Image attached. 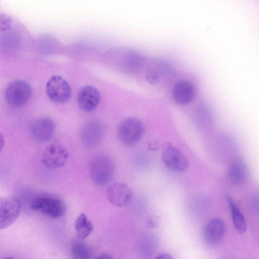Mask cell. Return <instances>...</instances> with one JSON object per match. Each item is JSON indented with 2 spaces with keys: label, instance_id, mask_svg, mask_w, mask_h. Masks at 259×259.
Masks as SVG:
<instances>
[{
  "label": "cell",
  "instance_id": "obj_1",
  "mask_svg": "<svg viewBox=\"0 0 259 259\" xmlns=\"http://www.w3.org/2000/svg\"><path fill=\"white\" fill-rule=\"evenodd\" d=\"M89 170L93 183L97 186L103 187L112 179L115 172V165L110 157L100 155L91 160Z\"/></svg>",
  "mask_w": 259,
  "mask_h": 259
},
{
  "label": "cell",
  "instance_id": "obj_2",
  "mask_svg": "<svg viewBox=\"0 0 259 259\" xmlns=\"http://www.w3.org/2000/svg\"><path fill=\"white\" fill-rule=\"evenodd\" d=\"M144 133L143 122L135 117H127L123 119L118 128V137L120 142L127 146H132L138 143Z\"/></svg>",
  "mask_w": 259,
  "mask_h": 259
},
{
  "label": "cell",
  "instance_id": "obj_3",
  "mask_svg": "<svg viewBox=\"0 0 259 259\" xmlns=\"http://www.w3.org/2000/svg\"><path fill=\"white\" fill-rule=\"evenodd\" d=\"M32 93L30 84L23 80H16L10 82L5 92L7 103L13 107L25 105L29 100Z\"/></svg>",
  "mask_w": 259,
  "mask_h": 259
},
{
  "label": "cell",
  "instance_id": "obj_4",
  "mask_svg": "<svg viewBox=\"0 0 259 259\" xmlns=\"http://www.w3.org/2000/svg\"><path fill=\"white\" fill-rule=\"evenodd\" d=\"M30 208L52 218H59L65 213L66 206L60 199L52 197H41L34 199Z\"/></svg>",
  "mask_w": 259,
  "mask_h": 259
},
{
  "label": "cell",
  "instance_id": "obj_5",
  "mask_svg": "<svg viewBox=\"0 0 259 259\" xmlns=\"http://www.w3.org/2000/svg\"><path fill=\"white\" fill-rule=\"evenodd\" d=\"M21 207V201L17 197H0V229L9 227L16 221Z\"/></svg>",
  "mask_w": 259,
  "mask_h": 259
},
{
  "label": "cell",
  "instance_id": "obj_6",
  "mask_svg": "<svg viewBox=\"0 0 259 259\" xmlns=\"http://www.w3.org/2000/svg\"><path fill=\"white\" fill-rule=\"evenodd\" d=\"M69 154L66 149L58 142H54L48 145L41 156L42 164L49 168H58L63 166L68 160Z\"/></svg>",
  "mask_w": 259,
  "mask_h": 259
},
{
  "label": "cell",
  "instance_id": "obj_7",
  "mask_svg": "<svg viewBox=\"0 0 259 259\" xmlns=\"http://www.w3.org/2000/svg\"><path fill=\"white\" fill-rule=\"evenodd\" d=\"M46 93L53 102L63 103L70 98L71 90L68 82L59 75L52 76L46 84Z\"/></svg>",
  "mask_w": 259,
  "mask_h": 259
},
{
  "label": "cell",
  "instance_id": "obj_8",
  "mask_svg": "<svg viewBox=\"0 0 259 259\" xmlns=\"http://www.w3.org/2000/svg\"><path fill=\"white\" fill-rule=\"evenodd\" d=\"M162 160L167 168L176 172L185 171L189 165L185 154L179 149L171 146L167 147L163 151Z\"/></svg>",
  "mask_w": 259,
  "mask_h": 259
},
{
  "label": "cell",
  "instance_id": "obj_9",
  "mask_svg": "<svg viewBox=\"0 0 259 259\" xmlns=\"http://www.w3.org/2000/svg\"><path fill=\"white\" fill-rule=\"evenodd\" d=\"M226 231L225 224L220 218L209 220L202 230L203 241L207 245L213 246L218 244L223 238Z\"/></svg>",
  "mask_w": 259,
  "mask_h": 259
},
{
  "label": "cell",
  "instance_id": "obj_10",
  "mask_svg": "<svg viewBox=\"0 0 259 259\" xmlns=\"http://www.w3.org/2000/svg\"><path fill=\"white\" fill-rule=\"evenodd\" d=\"M106 195L109 201L113 205L117 207H122L130 202L132 192L126 184L116 182L108 187Z\"/></svg>",
  "mask_w": 259,
  "mask_h": 259
},
{
  "label": "cell",
  "instance_id": "obj_11",
  "mask_svg": "<svg viewBox=\"0 0 259 259\" xmlns=\"http://www.w3.org/2000/svg\"><path fill=\"white\" fill-rule=\"evenodd\" d=\"M55 124L49 118H44L35 121L30 127L32 137L39 143H45L50 140L55 132Z\"/></svg>",
  "mask_w": 259,
  "mask_h": 259
},
{
  "label": "cell",
  "instance_id": "obj_12",
  "mask_svg": "<svg viewBox=\"0 0 259 259\" xmlns=\"http://www.w3.org/2000/svg\"><path fill=\"white\" fill-rule=\"evenodd\" d=\"M100 101V94L95 87L87 85L80 89L77 101L82 111L88 112L94 111L98 106Z\"/></svg>",
  "mask_w": 259,
  "mask_h": 259
},
{
  "label": "cell",
  "instance_id": "obj_13",
  "mask_svg": "<svg viewBox=\"0 0 259 259\" xmlns=\"http://www.w3.org/2000/svg\"><path fill=\"white\" fill-rule=\"evenodd\" d=\"M104 132V126L102 122L97 120L90 121L81 129V140L87 146H95L102 140Z\"/></svg>",
  "mask_w": 259,
  "mask_h": 259
},
{
  "label": "cell",
  "instance_id": "obj_14",
  "mask_svg": "<svg viewBox=\"0 0 259 259\" xmlns=\"http://www.w3.org/2000/svg\"><path fill=\"white\" fill-rule=\"evenodd\" d=\"M195 91L193 84L188 80H182L174 85L171 96L174 101L179 105H186L195 97Z\"/></svg>",
  "mask_w": 259,
  "mask_h": 259
},
{
  "label": "cell",
  "instance_id": "obj_15",
  "mask_svg": "<svg viewBox=\"0 0 259 259\" xmlns=\"http://www.w3.org/2000/svg\"><path fill=\"white\" fill-rule=\"evenodd\" d=\"M227 176L232 184L235 186L242 185L247 177V168L244 161L240 158H235L230 164Z\"/></svg>",
  "mask_w": 259,
  "mask_h": 259
},
{
  "label": "cell",
  "instance_id": "obj_16",
  "mask_svg": "<svg viewBox=\"0 0 259 259\" xmlns=\"http://www.w3.org/2000/svg\"><path fill=\"white\" fill-rule=\"evenodd\" d=\"M227 199L231 209L232 222L235 229L239 233H244L246 230L247 224L243 215L231 197H227Z\"/></svg>",
  "mask_w": 259,
  "mask_h": 259
},
{
  "label": "cell",
  "instance_id": "obj_17",
  "mask_svg": "<svg viewBox=\"0 0 259 259\" xmlns=\"http://www.w3.org/2000/svg\"><path fill=\"white\" fill-rule=\"evenodd\" d=\"M75 228L77 237L85 239L92 232L93 225L85 214L81 213L76 220Z\"/></svg>",
  "mask_w": 259,
  "mask_h": 259
},
{
  "label": "cell",
  "instance_id": "obj_18",
  "mask_svg": "<svg viewBox=\"0 0 259 259\" xmlns=\"http://www.w3.org/2000/svg\"><path fill=\"white\" fill-rule=\"evenodd\" d=\"M72 259H91L92 255L90 248L84 242L75 241L71 247Z\"/></svg>",
  "mask_w": 259,
  "mask_h": 259
},
{
  "label": "cell",
  "instance_id": "obj_19",
  "mask_svg": "<svg viewBox=\"0 0 259 259\" xmlns=\"http://www.w3.org/2000/svg\"><path fill=\"white\" fill-rule=\"evenodd\" d=\"M12 19L8 15L0 14V31H5L8 30L11 27Z\"/></svg>",
  "mask_w": 259,
  "mask_h": 259
},
{
  "label": "cell",
  "instance_id": "obj_20",
  "mask_svg": "<svg viewBox=\"0 0 259 259\" xmlns=\"http://www.w3.org/2000/svg\"><path fill=\"white\" fill-rule=\"evenodd\" d=\"M155 259H174L173 257L168 253H162L157 256Z\"/></svg>",
  "mask_w": 259,
  "mask_h": 259
},
{
  "label": "cell",
  "instance_id": "obj_21",
  "mask_svg": "<svg viewBox=\"0 0 259 259\" xmlns=\"http://www.w3.org/2000/svg\"><path fill=\"white\" fill-rule=\"evenodd\" d=\"M5 145V140L2 134V133L0 132V153L3 150L4 147Z\"/></svg>",
  "mask_w": 259,
  "mask_h": 259
},
{
  "label": "cell",
  "instance_id": "obj_22",
  "mask_svg": "<svg viewBox=\"0 0 259 259\" xmlns=\"http://www.w3.org/2000/svg\"><path fill=\"white\" fill-rule=\"evenodd\" d=\"M96 259H112V257L109 255L103 254L98 256Z\"/></svg>",
  "mask_w": 259,
  "mask_h": 259
},
{
  "label": "cell",
  "instance_id": "obj_23",
  "mask_svg": "<svg viewBox=\"0 0 259 259\" xmlns=\"http://www.w3.org/2000/svg\"><path fill=\"white\" fill-rule=\"evenodd\" d=\"M3 259H15V258L12 257H5Z\"/></svg>",
  "mask_w": 259,
  "mask_h": 259
}]
</instances>
